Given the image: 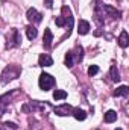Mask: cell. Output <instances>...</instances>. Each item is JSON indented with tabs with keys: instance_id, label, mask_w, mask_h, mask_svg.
Here are the masks:
<instances>
[{
	"instance_id": "obj_4",
	"label": "cell",
	"mask_w": 129,
	"mask_h": 130,
	"mask_svg": "<svg viewBox=\"0 0 129 130\" xmlns=\"http://www.w3.org/2000/svg\"><path fill=\"white\" fill-rule=\"evenodd\" d=\"M73 112V107L70 104H61V106H56L55 107V113L59 115V117H67V115H71Z\"/></svg>"
},
{
	"instance_id": "obj_3",
	"label": "cell",
	"mask_w": 129,
	"mask_h": 130,
	"mask_svg": "<svg viewBox=\"0 0 129 130\" xmlns=\"http://www.w3.org/2000/svg\"><path fill=\"white\" fill-rule=\"evenodd\" d=\"M21 42V36L20 33L17 32V29H12L11 30V35L6 36V48H11L14 45H18Z\"/></svg>"
},
{
	"instance_id": "obj_17",
	"label": "cell",
	"mask_w": 129,
	"mask_h": 130,
	"mask_svg": "<svg viewBox=\"0 0 129 130\" xmlns=\"http://www.w3.org/2000/svg\"><path fill=\"white\" fill-rule=\"evenodd\" d=\"M76 62V59H74V56H73V53L71 52H68L67 55H65V65L68 67V68H71L73 65Z\"/></svg>"
},
{
	"instance_id": "obj_18",
	"label": "cell",
	"mask_w": 129,
	"mask_h": 130,
	"mask_svg": "<svg viewBox=\"0 0 129 130\" xmlns=\"http://www.w3.org/2000/svg\"><path fill=\"white\" fill-rule=\"evenodd\" d=\"M71 53H73V56H74L76 62H79V61L84 58V48H82V47H76V50H74V52H71Z\"/></svg>"
},
{
	"instance_id": "obj_16",
	"label": "cell",
	"mask_w": 129,
	"mask_h": 130,
	"mask_svg": "<svg viewBox=\"0 0 129 130\" xmlns=\"http://www.w3.org/2000/svg\"><path fill=\"white\" fill-rule=\"evenodd\" d=\"M26 35H28V38H29V39H35V38H36V35H38L36 27H33V26H28V27H26Z\"/></svg>"
},
{
	"instance_id": "obj_24",
	"label": "cell",
	"mask_w": 129,
	"mask_h": 130,
	"mask_svg": "<svg viewBox=\"0 0 129 130\" xmlns=\"http://www.w3.org/2000/svg\"><path fill=\"white\" fill-rule=\"evenodd\" d=\"M115 130H122V129H115Z\"/></svg>"
},
{
	"instance_id": "obj_2",
	"label": "cell",
	"mask_w": 129,
	"mask_h": 130,
	"mask_svg": "<svg viewBox=\"0 0 129 130\" xmlns=\"http://www.w3.org/2000/svg\"><path fill=\"white\" fill-rule=\"evenodd\" d=\"M18 74H20V68L18 67H15V65H9L8 68H5V71H3V82H9V80H12V79H15V77H18Z\"/></svg>"
},
{
	"instance_id": "obj_21",
	"label": "cell",
	"mask_w": 129,
	"mask_h": 130,
	"mask_svg": "<svg viewBox=\"0 0 129 130\" xmlns=\"http://www.w3.org/2000/svg\"><path fill=\"white\" fill-rule=\"evenodd\" d=\"M99 73V67L97 65H91L90 68H88V76H94Z\"/></svg>"
},
{
	"instance_id": "obj_1",
	"label": "cell",
	"mask_w": 129,
	"mask_h": 130,
	"mask_svg": "<svg viewBox=\"0 0 129 130\" xmlns=\"http://www.w3.org/2000/svg\"><path fill=\"white\" fill-rule=\"evenodd\" d=\"M38 85H40V88H41L43 91H49V89H52V88L55 86V79H53L50 74H47V73H43V74L40 76Z\"/></svg>"
},
{
	"instance_id": "obj_20",
	"label": "cell",
	"mask_w": 129,
	"mask_h": 130,
	"mask_svg": "<svg viewBox=\"0 0 129 130\" xmlns=\"http://www.w3.org/2000/svg\"><path fill=\"white\" fill-rule=\"evenodd\" d=\"M55 23H56V26H59V27H64L65 24H67V23H65V18L62 17V15H61V17H56Z\"/></svg>"
},
{
	"instance_id": "obj_13",
	"label": "cell",
	"mask_w": 129,
	"mask_h": 130,
	"mask_svg": "<svg viewBox=\"0 0 129 130\" xmlns=\"http://www.w3.org/2000/svg\"><path fill=\"white\" fill-rule=\"evenodd\" d=\"M109 77H111L112 82H119L120 80V73H119V70H117L115 65H111V68H109Z\"/></svg>"
},
{
	"instance_id": "obj_8",
	"label": "cell",
	"mask_w": 129,
	"mask_h": 130,
	"mask_svg": "<svg viewBox=\"0 0 129 130\" xmlns=\"http://www.w3.org/2000/svg\"><path fill=\"white\" fill-rule=\"evenodd\" d=\"M38 65H40V67H50V65H53V59H52L47 53H43V55H40V58H38Z\"/></svg>"
},
{
	"instance_id": "obj_14",
	"label": "cell",
	"mask_w": 129,
	"mask_h": 130,
	"mask_svg": "<svg viewBox=\"0 0 129 130\" xmlns=\"http://www.w3.org/2000/svg\"><path fill=\"white\" fill-rule=\"evenodd\" d=\"M129 94V88L126 85H122V86H119L117 89H115V92H114V95L115 97H126Z\"/></svg>"
},
{
	"instance_id": "obj_6",
	"label": "cell",
	"mask_w": 129,
	"mask_h": 130,
	"mask_svg": "<svg viewBox=\"0 0 129 130\" xmlns=\"http://www.w3.org/2000/svg\"><path fill=\"white\" fill-rule=\"evenodd\" d=\"M26 17H28V20H29V21H32V23H40L43 15H41V14H40L35 8H29V9H28Z\"/></svg>"
},
{
	"instance_id": "obj_19",
	"label": "cell",
	"mask_w": 129,
	"mask_h": 130,
	"mask_svg": "<svg viewBox=\"0 0 129 130\" xmlns=\"http://www.w3.org/2000/svg\"><path fill=\"white\" fill-rule=\"evenodd\" d=\"M53 98H55V100H65V98H67V92L62 91V89H55Z\"/></svg>"
},
{
	"instance_id": "obj_10",
	"label": "cell",
	"mask_w": 129,
	"mask_h": 130,
	"mask_svg": "<svg viewBox=\"0 0 129 130\" xmlns=\"http://www.w3.org/2000/svg\"><path fill=\"white\" fill-rule=\"evenodd\" d=\"M119 45L122 47V48H126L129 45V36H128V32L126 30H123V32L120 33V36H119Z\"/></svg>"
},
{
	"instance_id": "obj_7",
	"label": "cell",
	"mask_w": 129,
	"mask_h": 130,
	"mask_svg": "<svg viewBox=\"0 0 129 130\" xmlns=\"http://www.w3.org/2000/svg\"><path fill=\"white\" fill-rule=\"evenodd\" d=\"M103 15L105 17H111V18H120V11L114 9L112 6H108V5H103Z\"/></svg>"
},
{
	"instance_id": "obj_22",
	"label": "cell",
	"mask_w": 129,
	"mask_h": 130,
	"mask_svg": "<svg viewBox=\"0 0 129 130\" xmlns=\"http://www.w3.org/2000/svg\"><path fill=\"white\" fill-rule=\"evenodd\" d=\"M44 5H46V8H52L53 6V0H44Z\"/></svg>"
},
{
	"instance_id": "obj_15",
	"label": "cell",
	"mask_w": 129,
	"mask_h": 130,
	"mask_svg": "<svg viewBox=\"0 0 129 130\" xmlns=\"http://www.w3.org/2000/svg\"><path fill=\"white\" fill-rule=\"evenodd\" d=\"M115 120H117V112L115 110H108L105 113V121L106 123H114Z\"/></svg>"
},
{
	"instance_id": "obj_23",
	"label": "cell",
	"mask_w": 129,
	"mask_h": 130,
	"mask_svg": "<svg viewBox=\"0 0 129 130\" xmlns=\"http://www.w3.org/2000/svg\"><path fill=\"white\" fill-rule=\"evenodd\" d=\"M5 126H6V127H11V129H17V126H15L14 123H5Z\"/></svg>"
},
{
	"instance_id": "obj_11",
	"label": "cell",
	"mask_w": 129,
	"mask_h": 130,
	"mask_svg": "<svg viewBox=\"0 0 129 130\" xmlns=\"http://www.w3.org/2000/svg\"><path fill=\"white\" fill-rule=\"evenodd\" d=\"M52 41H53V35H52V32H50V29H46V30H44V39H43L44 47H46V48H50Z\"/></svg>"
},
{
	"instance_id": "obj_12",
	"label": "cell",
	"mask_w": 129,
	"mask_h": 130,
	"mask_svg": "<svg viewBox=\"0 0 129 130\" xmlns=\"http://www.w3.org/2000/svg\"><path fill=\"white\" fill-rule=\"evenodd\" d=\"M71 115H73V117H74L78 121H84V120L87 118V113H85V110H82L81 107H76V109H73Z\"/></svg>"
},
{
	"instance_id": "obj_9",
	"label": "cell",
	"mask_w": 129,
	"mask_h": 130,
	"mask_svg": "<svg viewBox=\"0 0 129 130\" xmlns=\"http://www.w3.org/2000/svg\"><path fill=\"white\" fill-rule=\"evenodd\" d=\"M90 23L88 21H85V20H81L79 21V24H78V32L79 35H87V33L90 32Z\"/></svg>"
},
{
	"instance_id": "obj_5",
	"label": "cell",
	"mask_w": 129,
	"mask_h": 130,
	"mask_svg": "<svg viewBox=\"0 0 129 130\" xmlns=\"http://www.w3.org/2000/svg\"><path fill=\"white\" fill-rule=\"evenodd\" d=\"M62 17L65 18V23L68 24V35L71 32V26H73V14L70 11L68 6H62Z\"/></svg>"
}]
</instances>
